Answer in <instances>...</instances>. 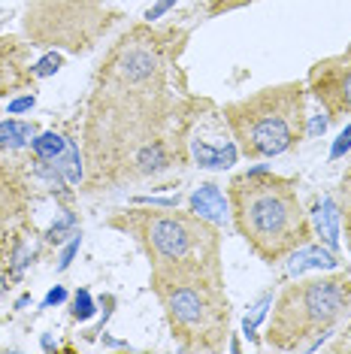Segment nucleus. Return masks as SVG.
Segmentation results:
<instances>
[{
	"label": "nucleus",
	"mask_w": 351,
	"mask_h": 354,
	"mask_svg": "<svg viewBox=\"0 0 351 354\" xmlns=\"http://www.w3.org/2000/svg\"><path fill=\"white\" fill-rule=\"evenodd\" d=\"M191 212H197L206 221H225V197L218 185H200V191L191 194Z\"/></svg>",
	"instance_id": "10"
},
{
	"label": "nucleus",
	"mask_w": 351,
	"mask_h": 354,
	"mask_svg": "<svg viewBox=\"0 0 351 354\" xmlns=\"http://www.w3.org/2000/svg\"><path fill=\"white\" fill-rule=\"evenodd\" d=\"M30 106H34V97H21V100L12 103L10 112H21V109H30Z\"/></svg>",
	"instance_id": "22"
},
{
	"label": "nucleus",
	"mask_w": 351,
	"mask_h": 354,
	"mask_svg": "<svg viewBox=\"0 0 351 354\" xmlns=\"http://www.w3.org/2000/svg\"><path fill=\"white\" fill-rule=\"evenodd\" d=\"M306 85L312 97L324 106L327 118L351 115V43L345 46V52L315 61Z\"/></svg>",
	"instance_id": "8"
},
{
	"label": "nucleus",
	"mask_w": 351,
	"mask_h": 354,
	"mask_svg": "<svg viewBox=\"0 0 351 354\" xmlns=\"http://www.w3.org/2000/svg\"><path fill=\"white\" fill-rule=\"evenodd\" d=\"M30 49L34 43H25L19 37H0V97H10L37 79Z\"/></svg>",
	"instance_id": "9"
},
{
	"label": "nucleus",
	"mask_w": 351,
	"mask_h": 354,
	"mask_svg": "<svg viewBox=\"0 0 351 354\" xmlns=\"http://www.w3.org/2000/svg\"><path fill=\"white\" fill-rule=\"evenodd\" d=\"M30 146H34V155L39 160H58V155L67 149V142H64L58 133H43V136H37Z\"/></svg>",
	"instance_id": "14"
},
{
	"label": "nucleus",
	"mask_w": 351,
	"mask_h": 354,
	"mask_svg": "<svg viewBox=\"0 0 351 354\" xmlns=\"http://www.w3.org/2000/svg\"><path fill=\"white\" fill-rule=\"evenodd\" d=\"M351 309V279L345 272L315 276L288 285L276 300L267 324V345L294 351L306 339L327 333Z\"/></svg>",
	"instance_id": "6"
},
{
	"label": "nucleus",
	"mask_w": 351,
	"mask_h": 354,
	"mask_svg": "<svg viewBox=\"0 0 351 354\" xmlns=\"http://www.w3.org/2000/svg\"><path fill=\"white\" fill-rule=\"evenodd\" d=\"M61 64H64L61 55H58V52H49V55H46V58H43V61H39L37 67H34V73H37V79L52 76V73H58V70H61Z\"/></svg>",
	"instance_id": "18"
},
{
	"label": "nucleus",
	"mask_w": 351,
	"mask_h": 354,
	"mask_svg": "<svg viewBox=\"0 0 351 354\" xmlns=\"http://www.w3.org/2000/svg\"><path fill=\"white\" fill-rule=\"evenodd\" d=\"M113 19L100 0H34L25 12V30L34 46H61L67 52H88L106 34Z\"/></svg>",
	"instance_id": "7"
},
{
	"label": "nucleus",
	"mask_w": 351,
	"mask_h": 354,
	"mask_svg": "<svg viewBox=\"0 0 351 354\" xmlns=\"http://www.w3.org/2000/svg\"><path fill=\"white\" fill-rule=\"evenodd\" d=\"M351 342V327L345 330V333H342V339L339 342H333V351H345V345Z\"/></svg>",
	"instance_id": "25"
},
{
	"label": "nucleus",
	"mask_w": 351,
	"mask_h": 354,
	"mask_svg": "<svg viewBox=\"0 0 351 354\" xmlns=\"http://www.w3.org/2000/svg\"><path fill=\"white\" fill-rule=\"evenodd\" d=\"M339 194H342V209H339V218L345 221V236H348V248H351V173L345 176V179H342Z\"/></svg>",
	"instance_id": "16"
},
{
	"label": "nucleus",
	"mask_w": 351,
	"mask_h": 354,
	"mask_svg": "<svg viewBox=\"0 0 351 354\" xmlns=\"http://www.w3.org/2000/svg\"><path fill=\"white\" fill-rule=\"evenodd\" d=\"M269 303H273V297H269V294H263L260 300L252 306V315L245 318V324H243V327H245V336H252V333H254V327H258V324H260V318L267 315V306H269Z\"/></svg>",
	"instance_id": "17"
},
{
	"label": "nucleus",
	"mask_w": 351,
	"mask_h": 354,
	"mask_svg": "<svg viewBox=\"0 0 351 354\" xmlns=\"http://www.w3.org/2000/svg\"><path fill=\"white\" fill-rule=\"evenodd\" d=\"M230 218L263 263H278L312 239V224L297 197V182L267 170L236 176L227 188Z\"/></svg>",
	"instance_id": "2"
},
{
	"label": "nucleus",
	"mask_w": 351,
	"mask_h": 354,
	"mask_svg": "<svg viewBox=\"0 0 351 354\" xmlns=\"http://www.w3.org/2000/svg\"><path fill=\"white\" fill-rule=\"evenodd\" d=\"M37 127L25 124V122H3L0 124V149L15 151V149H25L28 142H34Z\"/></svg>",
	"instance_id": "11"
},
{
	"label": "nucleus",
	"mask_w": 351,
	"mask_h": 354,
	"mask_svg": "<svg viewBox=\"0 0 351 354\" xmlns=\"http://www.w3.org/2000/svg\"><path fill=\"white\" fill-rule=\"evenodd\" d=\"M303 252V248H300ZM294 261H300V263H294V270H306V267H327V270H333L336 267V257H333L330 252H321V248H306L300 257H294Z\"/></svg>",
	"instance_id": "15"
},
{
	"label": "nucleus",
	"mask_w": 351,
	"mask_h": 354,
	"mask_svg": "<svg viewBox=\"0 0 351 354\" xmlns=\"http://www.w3.org/2000/svg\"><path fill=\"white\" fill-rule=\"evenodd\" d=\"M106 224L133 236V243L149 257L151 276L206 272V276L225 279L218 227L197 212H179L176 206L122 209Z\"/></svg>",
	"instance_id": "3"
},
{
	"label": "nucleus",
	"mask_w": 351,
	"mask_h": 354,
	"mask_svg": "<svg viewBox=\"0 0 351 354\" xmlns=\"http://www.w3.org/2000/svg\"><path fill=\"white\" fill-rule=\"evenodd\" d=\"M173 3H176V0H161V3H158L155 10H149V12H146V21L151 25V21H155L158 15H164V12H167V10H170V6H173Z\"/></svg>",
	"instance_id": "21"
},
{
	"label": "nucleus",
	"mask_w": 351,
	"mask_h": 354,
	"mask_svg": "<svg viewBox=\"0 0 351 354\" xmlns=\"http://www.w3.org/2000/svg\"><path fill=\"white\" fill-rule=\"evenodd\" d=\"M64 297H67V294H64V288H55V291H49V297H46V306H52V303H61Z\"/></svg>",
	"instance_id": "24"
},
{
	"label": "nucleus",
	"mask_w": 351,
	"mask_h": 354,
	"mask_svg": "<svg viewBox=\"0 0 351 354\" xmlns=\"http://www.w3.org/2000/svg\"><path fill=\"white\" fill-rule=\"evenodd\" d=\"M91 315H94L91 294H88V291H79V294H76V300H73V318L85 321V318H91Z\"/></svg>",
	"instance_id": "19"
},
{
	"label": "nucleus",
	"mask_w": 351,
	"mask_h": 354,
	"mask_svg": "<svg viewBox=\"0 0 351 354\" xmlns=\"http://www.w3.org/2000/svg\"><path fill=\"white\" fill-rule=\"evenodd\" d=\"M194 158L200 167H230L234 164V149L230 146H206V142H194Z\"/></svg>",
	"instance_id": "13"
},
{
	"label": "nucleus",
	"mask_w": 351,
	"mask_h": 354,
	"mask_svg": "<svg viewBox=\"0 0 351 354\" xmlns=\"http://www.w3.org/2000/svg\"><path fill=\"white\" fill-rule=\"evenodd\" d=\"M76 248H79V239H73V245H70V248H67V252H64V257H61V270H64V267H67V263H70V261H73Z\"/></svg>",
	"instance_id": "23"
},
{
	"label": "nucleus",
	"mask_w": 351,
	"mask_h": 354,
	"mask_svg": "<svg viewBox=\"0 0 351 354\" xmlns=\"http://www.w3.org/2000/svg\"><path fill=\"white\" fill-rule=\"evenodd\" d=\"M225 122L245 158H273L294 149L306 133V88L269 85L225 106Z\"/></svg>",
	"instance_id": "5"
},
{
	"label": "nucleus",
	"mask_w": 351,
	"mask_h": 354,
	"mask_svg": "<svg viewBox=\"0 0 351 354\" xmlns=\"http://www.w3.org/2000/svg\"><path fill=\"white\" fill-rule=\"evenodd\" d=\"M173 339L185 351H218L230 333V303L225 279L206 272H161L151 276Z\"/></svg>",
	"instance_id": "4"
},
{
	"label": "nucleus",
	"mask_w": 351,
	"mask_h": 354,
	"mask_svg": "<svg viewBox=\"0 0 351 354\" xmlns=\"http://www.w3.org/2000/svg\"><path fill=\"white\" fill-rule=\"evenodd\" d=\"M170 34L133 28L106 52L94 76L85 118V182L113 188L173 164L176 103L167 85Z\"/></svg>",
	"instance_id": "1"
},
{
	"label": "nucleus",
	"mask_w": 351,
	"mask_h": 354,
	"mask_svg": "<svg viewBox=\"0 0 351 354\" xmlns=\"http://www.w3.org/2000/svg\"><path fill=\"white\" fill-rule=\"evenodd\" d=\"M351 149V124L345 127V131L339 133V140H336V146H333V151H330V158H342L345 151Z\"/></svg>",
	"instance_id": "20"
},
{
	"label": "nucleus",
	"mask_w": 351,
	"mask_h": 354,
	"mask_svg": "<svg viewBox=\"0 0 351 354\" xmlns=\"http://www.w3.org/2000/svg\"><path fill=\"white\" fill-rule=\"evenodd\" d=\"M336 221H339V209L330 197H324L321 203L315 206V224L321 230V236L327 239L330 245H336Z\"/></svg>",
	"instance_id": "12"
}]
</instances>
